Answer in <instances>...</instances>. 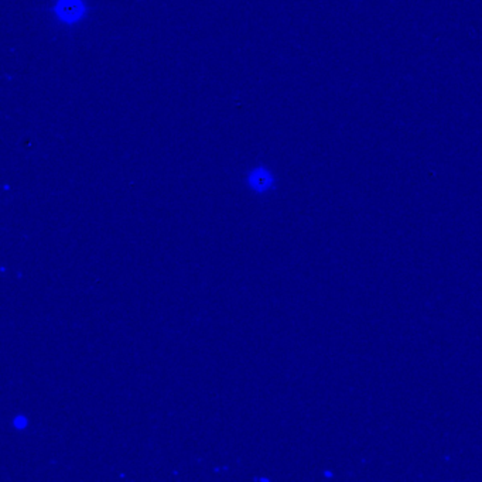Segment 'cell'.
<instances>
[{
  "instance_id": "2",
  "label": "cell",
  "mask_w": 482,
  "mask_h": 482,
  "mask_svg": "<svg viewBox=\"0 0 482 482\" xmlns=\"http://www.w3.org/2000/svg\"><path fill=\"white\" fill-rule=\"evenodd\" d=\"M249 182L256 190H265V188H269L272 185L273 178H272V174L269 172V170L259 167L249 174Z\"/></svg>"
},
{
  "instance_id": "1",
  "label": "cell",
  "mask_w": 482,
  "mask_h": 482,
  "mask_svg": "<svg viewBox=\"0 0 482 482\" xmlns=\"http://www.w3.org/2000/svg\"><path fill=\"white\" fill-rule=\"evenodd\" d=\"M53 14L62 26H75L87 17L88 6L85 0H55Z\"/></svg>"
}]
</instances>
